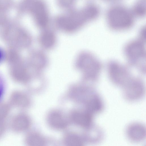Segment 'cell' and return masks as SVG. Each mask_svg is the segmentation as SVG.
<instances>
[{
    "mask_svg": "<svg viewBox=\"0 0 146 146\" xmlns=\"http://www.w3.org/2000/svg\"><path fill=\"white\" fill-rule=\"evenodd\" d=\"M71 114L72 121L85 130L93 124L94 115L84 108L74 110Z\"/></svg>",
    "mask_w": 146,
    "mask_h": 146,
    "instance_id": "ba28073f",
    "label": "cell"
},
{
    "mask_svg": "<svg viewBox=\"0 0 146 146\" xmlns=\"http://www.w3.org/2000/svg\"><path fill=\"white\" fill-rule=\"evenodd\" d=\"M80 67L83 73L84 79L93 84L98 81L103 66L93 54L86 52L81 55Z\"/></svg>",
    "mask_w": 146,
    "mask_h": 146,
    "instance_id": "3957f363",
    "label": "cell"
},
{
    "mask_svg": "<svg viewBox=\"0 0 146 146\" xmlns=\"http://www.w3.org/2000/svg\"><path fill=\"white\" fill-rule=\"evenodd\" d=\"M56 19L61 27L69 31L78 29L82 27L87 21L91 20L86 7L80 11H73L60 16Z\"/></svg>",
    "mask_w": 146,
    "mask_h": 146,
    "instance_id": "5b68a950",
    "label": "cell"
},
{
    "mask_svg": "<svg viewBox=\"0 0 146 146\" xmlns=\"http://www.w3.org/2000/svg\"><path fill=\"white\" fill-rule=\"evenodd\" d=\"M121 88L124 98L129 101L139 100L143 98L145 94V86L144 82L137 76Z\"/></svg>",
    "mask_w": 146,
    "mask_h": 146,
    "instance_id": "8992f818",
    "label": "cell"
},
{
    "mask_svg": "<svg viewBox=\"0 0 146 146\" xmlns=\"http://www.w3.org/2000/svg\"><path fill=\"white\" fill-rule=\"evenodd\" d=\"M60 4L64 7L71 6L73 3L74 0H58Z\"/></svg>",
    "mask_w": 146,
    "mask_h": 146,
    "instance_id": "9a60e30c",
    "label": "cell"
},
{
    "mask_svg": "<svg viewBox=\"0 0 146 146\" xmlns=\"http://www.w3.org/2000/svg\"><path fill=\"white\" fill-rule=\"evenodd\" d=\"M29 7L37 25L41 27H45L48 23V16L44 3L41 0H32Z\"/></svg>",
    "mask_w": 146,
    "mask_h": 146,
    "instance_id": "52a82bcc",
    "label": "cell"
},
{
    "mask_svg": "<svg viewBox=\"0 0 146 146\" xmlns=\"http://www.w3.org/2000/svg\"><path fill=\"white\" fill-rule=\"evenodd\" d=\"M146 40L139 37L127 43L124 53L128 66L134 68L143 74L146 70Z\"/></svg>",
    "mask_w": 146,
    "mask_h": 146,
    "instance_id": "6da1fadb",
    "label": "cell"
},
{
    "mask_svg": "<svg viewBox=\"0 0 146 146\" xmlns=\"http://www.w3.org/2000/svg\"><path fill=\"white\" fill-rule=\"evenodd\" d=\"M83 135L85 142L91 143H96L102 139L104 134L102 129L94 124L85 130Z\"/></svg>",
    "mask_w": 146,
    "mask_h": 146,
    "instance_id": "8fae6325",
    "label": "cell"
},
{
    "mask_svg": "<svg viewBox=\"0 0 146 146\" xmlns=\"http://www.w3.org/2000/svg\"><path fill=\"white\" fill-rule=\"evenodd\" d=\"M109 27L112 30L121 31L127 30L133 26L134 19L131 13L127 9L121 6L111 8L107 15Z\"/></svg>",
    "mask_w": 146,
    "mask_h": 146,
    "instance_id": "7a4b0ae2",
    "label": "cell"
},
{
    "mask_svg": "<svg viewBox=\"0 0 146 146\" xmlns=\"http://www.w3.org/2000/svg\"><path fill=\"white\" fill-rule=\"evenodd\" d=\"M2 57V53L1 51L0 50V60H1Z\"/></svg>",
    "mask_w": 146,
    "mask_h": 146,
    "instance_id": "e0dca14e",
    "label": "cell"
},
{
    "mask_svg": "<svg viewBox=\"0 0 146 146\" xmlns=\"http://www.w3.org/2000/svg\"><path fill=\"white\" fill-rule=\"evenodd\" d=\"M107 71L110 81L115 85L122 87L135 76L127 66L116 61L108 62Z\"/></svg>",
    "mask_w": 146,
    "mask_h": 146,
    "instance_id": "277c9868",
    "label": "cell"
},
{
    "mask_svg": "<svg viewBox=\"0 0 146 146\" xmlns=\"http://www.w3.org/2000/svg\"><path fill=\"white\" fill-rule=\"evenodd\" d=\"M3 91V84L0 80V98L1 96Z\"/></svg>",
    "mask_w": 146,
    "mask_h": 146,
    "instance_id": "2e32d148",
    "label": "cell"
},
{
    "mask_svg": "<svg viewBox=\"0 0 146 146\" xmlns=\"http://www.w3.org/2000/svg\"><path fill=\"white\" fill-rule=\"evenodd\" d=\"M126 133L128 139L134 142H140L145 139L146 128L143 124L139 123H134L127 127Z\"/></svg>",
    "mask_w": 146,
    "mask_h": 146,
    "instance_id": "9c48e42d",
    "label": "cell"
},
{
    "mask_svg": "<svg viewBox=\"0 0 146 146\" xmlns=\"http://www.w3.org/2000/svg\"><path fill=\"white\" fill-rule=\"evenodd\" d=\"M64 141L66 144H75L76 145H83L85 142L83 135L80 136L77 134L69 133L64 137Z\"/></svg>",
    "mask_w": 146,
    "mask_h": 146,
    "instance_id": "7c38bea8",
    "label": "cell"
},
{
    "mask_svg": "<svg viewBox=\"0 0 146 146\" xmlns=\"http://www.w3.org/2000/svg\"><path fill=\"white\" fill-rule=\"evenodd\" d=\"M54 40V37L50 33H46L42 36V42L46 46L49 47L52 45Z\"/></svg>",
    "mask_w": 146,
    "mask_h": 146,
    "instance_id": "5bb4252c",
    "label": "cell"
},
{
    "mask_svg": "<svg viewBox=\"0 0 146 146\" xmlns=\"http://www.w3.org/2000/svg\"><path fill=\"white\" fill-rule=\"evenodd\" d=\"M66 119L65 116L61 111L54 110L48 114L47 120L52 127L61 129L65 128L67 125L68 121Z\"/></svg>",
    "mask_w": 146,
    "mask_h": 146,
    "instance_id": "30bf717a",
    "label": "cell"
},
{
    "mask_svg": "<svg viewBox=\"0 0 146 146\" xmlns=\"http://www.w3.org/2000/svg\"><path fill=\"white\" fill-rule=\"evenodd\" d=\"M27 137V141L29 144H44L45 140L40 134L37 132H32Z\"/></svg>",
    "mask_w": 146,
    "mask_h": 146,
    "instance_id": "4fadbf2b",
    "label": "cell"
}]
</instances>
